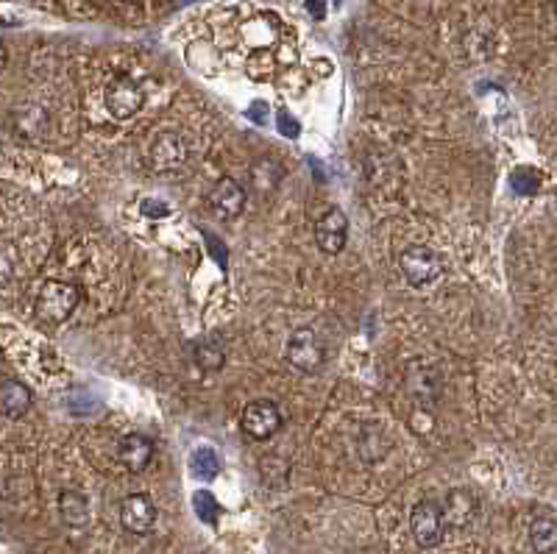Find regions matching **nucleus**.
Segmentation results:
<instances>
[{
  "mask_svg": "<svg viewBox=\"0 0 557 554\" xmlns=\"http://www.w3.org/2000/svg\"><path fill=\"white\" fill-rule=\"evenodd\" d=\"M84 298V290L73 282H59V279H51L39 287L37 296V318L48 326H59L65 323L76 307Z\"/></svg>",
  "mask_w": 557,
  "mask_h": 554,
  "instance_id": "nucleus-1",
  "label": "nucleus"
},
{
  "mask_svg": "<svg viewBox=\"0 0 557 554\" xmlns=\"http://www.w3.org/2000/svg\"><path fill=\"white\" fill-rule=\"evenodd\" d=\"M187 156H190V148L179 131H159L145 148V165L154 173H173V170L184 168Z\"/></svg>",
  "mask_w": 557,
  "mask_h": 554,
  "instance_id": "nucleus-2",
  "label": "nucleus"
},
{
  "mask_svg": "<svg viewBox=\"0 0 557 554\" xmlns=\"http://www.w3.org/2000/svg\"><path fill=\"white\" fill-rule=\"evenodd\" d=\"M287 362L301 374H318L324 368L326 351L321 337L310 326H298L287 337Z\"/></svg>",
  "mask_w": 557,
  "mask_h": 554,
  "instance_id": "nucleus-3",
  "label": "nucleus"
},
{
  "mask_svg": "<svg viewBox=\"0 0 557 554\" xmlns=\"http://www.w3.org/2000/svg\"><path fill=\"white\" fill-rule=\"evenodd\" d=\"M399 268L413 287H427L443 273V257L429 245H407L399 254Z\"/></svg>",
  "mask_w": 557,
  "mask_h": 554,
  "instance_id": "nucleus-4",
  "label": "nucleus"
},
{
  "mask_svg": "<svg viewBox=\"0 0 557 554\" xmlns=\"http://www.w3.org/2000/svg\"><path fill=\"white\" fill-rule=\"evenodd\" d=\"M410 532L413 541L421 549H435L441 546L443 535H446V518H443V504L424 499L413 507L410 513Z\"/></svg>",
  "mask_w": 557,
  "mask_h": 554,
  "instance_id": "nucleus-5",
  "label": "nucleus"
},
{
  "mask_svg": "<svg viewBox=\"0 0 557 554\" xmlns=\"http://www.w3.org/2000/svg\"><path fill=\"white\" fill-rule=\"evenodd\" d=\"M285 424L279 404L271 399H257L246 404V410L240 415V426L251 440H271Z\"/></svg>",
  "mask_w": 557,
  "mask_h": 554,
  "instance_id": "nucleus-6",
  "label": "nucleus"
},
{
  "mask_svg": "<svg viewBox=\"0 0 557 554\" xmlns=\"http://www.w3.org/2000/svg\"><path fill=\"white\" fill-rule=\"evenodd\" d=\"M143 104V87L129 76L115 78V81L109 84V90H106V109H109V115L117 117V120H129V117H134L143 109Z\"/></svg>",
  "mask_w": 557,
  "mask_h": 554,
  "instance_id": "nucleus-7",
  "label": "nucleus"
},
{
  "mask_svg": "<svg viewBox=\"0 0 557 554\" xmlns=\"http://www.w3.org/2000/svg\"><path fill=\"white\" fill-rule=\"evenodd\" d=\"M156 518L159 510L148 493H131L120 502V524L131 535H148L156 527Z\"/></svg>",
  "mask_w": 557,
  "mask_h": 554,
  "instance_id": "nucleus-8",
  "label": "nucleus"
},
{
  "mask_svg": "<svg viewBox=\"0 0 557 554\" xmlns=\"http://www.w3.org/2000/svg\"><path fill=\"white\" fill-rule=\"evenodd\" d=\"M246 201H248L246 187H243L237 179H232V176L218 179V184H215L212 193H209V209L223 220L240 218L243 209H246Z\"/></svg>",
  "mask_w": 557,
  "mask_h": 554,
  "instance_id": "nucleus-9",
  "label": "nucleus"
},
{
  "mask_svg": "<svg viewBox=\"0 0 557 554\" xmlns=\"http://www.w3.org/2000/svg\"><path fill=\"white\" fill-rule=\"evenodd\" d=\"M346 237H349V218L340 207L326 209L315 220V243L324 254H340L346 248Z\"/></svg>",
  "mask_w": 557,
  "mask_h": 554,
  "instance_id": "nucleus-10",
  "label": "nucleus"
},
{
  "mask_svg": "<svg viewBox=\"0 0 557 554\" xmlns=\"http://www.w3.org/2000/svg\"><path fill=\"white\" fill-rule=\"evenodd\" d=\"M117 460L123 463V468H129L131 474H143L154 460V440L145 438L140 432L123 435L117 443Z\"/></svg>",
  "mask_w": 557,
  "mask_h": 554,
  "instance_id": "nucleus-11",
  "label": "nucleus"
},
{
  "mask_svg": "<svg viewBox=\"0 0 557 554\" xmlns=\"http://www.w3.org/2000/svg\"><path fill=\"white\" fill-rule=\"evenodd\" d=\"M480 513V504L474 499V493L466 488H454L446 493L443 499V518H446V527L463 529L471 527V521Z\"/></svg>",
  "mask_w": 557,
  "mask_h": 554,
  "instance_id": "nucleus-12",
  "label": "nucleus"
},
{
  "mask_svg": "<svg viewBox=\"0 0 557 554\" xmlns=\"http://www.w3.org/2000/svg\"><path fill=\"white\" fill-rule=\"evenodd\" d=\"M31 390H28L20 379H3L0 385V407H3V415L6 418H23V415L31 410Z\"/></svg>",
  "mask_w": 557,
  "mask_h": 554,
  "instance_id": "nucleus-13",
  "label": "nucleus"
},
{
  "mask_svg": "<svg viewBox=\"0 0 557 554\" xmlns=\"http://www.w3.org/2000/svg\"><path fill=\"white\" fill-rule=\"evenodd\" d=\"M59 513L65 518L67 527L81 529L90 524V502H87V496L78 493V490L59 493Z\"/></svg>",
  "mask_w": 557,
  "mask_h": 554,
  "instance_id": "nucleus-14",
  "label": "nucleus"
},
{
  "mask_svg": "<svg viewBox=\"0 0 557 554\" xmlns=\"http://www.w3.org/2000/svg\"><path fill=\"white\" fill-rule=\"evenodd\" d=\"M14 120H17V134H23L28 140H39L45 131H48V112L39 109V106H23L14 112Z\"/></svg>",
  "mask_w": 557,
  "mask_h": 554,
  "instance_id": "nucleus-15",
  "label": "nucleus"
},
{
  "mask_svg": "<svg viewBox=\"0 0 557 554\" xmlns=\"http://www.w3.org/2000/svg\"><path fill=\"white\" fill-rule=\"evenodd\" d=\"M530 543L538 554H555L557 552V521L549 516H541L532 521Z\"/></svg>",
  "mask_w": 557,
  "mask_h": 554,
  "instance_id": "nucleus-16",
  "label": "nucleus"
},
{
  "mask_svg": "<svg viewBox=\"0 0 557 554\" xmlns=\"http://www.w3.org/2000/svg\"><path fill=\"white\" fill-rule=\"evenodd\" d=\"M282 176H285V170H282V165H279L276 159H260V162H254V168H251L254 187L262 190V193H271L273 187L282 181Z\"/></svg>",
  "mask_w": 557,
  "mask_h": 554,
  "instance_id": "nucleus-17",
  "label": "nucleus"
},
{
  "mask_svg": "<svg viewBox=\"0 0 557 554\" xmlns=\"http://www.w3.org/2000/svg\"><path fill=\"white\" fill-rule=\"evenodd\" d=\"M223 362H226V354H223V348L218 343H198L195 346V365L201 368V371H207V374H215V371H221Z\"/></svg>",
  "mask_w": 557,
  "mask_h": 554,
  "instance_id": "nucleus-18",
  "label": "nucleus"
},
{
  "mask_svg": "<svg viewBox=\"0 0 557 554\" xmlns=\"http://www.w3.org/2000/svg\"><path fill=\"white\" fill-rule=\"evenodd\" d=\"M190 468H193L195 477L212 479L221 471V460H218V454L212 449H198L193 451V457H190Z\"/></svg>",
  "mask_w": 557,
  "mask_h": 554,
  "instance_id": "nucleus-19",
  "label": "nucleus"
},
{
  "mask_svg": "<svg viewBox=\"0 0 557 554\" xmlns=\"http://www.w3.org/2000/svg\"><path fill=\"white\" fill-rule=\"evenodd\" d=\"M193 507H195V516L201 518L204 524H218V516H221V504L215 502V496L207 493V490H198L193 496Z\"/></svg>",
  "mask_w": 557,
  "mask_h": 554,
  "instance_id": "nucleus-20",
  "label": "nucleus"
},
{
  "mask_svg": "<svg viewBox=\"0 0 557 554\" xmlns=\"http://www.w3.org/2000/svg\"><path fill=\"white\" fill-rule=\"evenodd\" d=\"M510 187H513L519 195H532L535 190H538V179H535L527 168H519L513 176H510Z\"/></svg>",
  "mask_w": 557,
  "mask_h": 554,
  "instance_id": "nucleus-21",
  "label": "nucleus"
},
{
  "mask_svg": "<svg viewBox=\"0 0 557 554\" xmlns=\"http://www.w3.org/2000/svg\"><path fill=\"white\" fill-rule=\"evenodd\" d=\"M140 212H143L145 218L162 220L170 215V207L168 204H162V201H151V198H145L143 204H140Z\"/></svg>",
  "mask_w": 557,
  "mask_h": 554,
  "instance_id": "nucleus-22",
  "label": "nucleus"
},
{
  "mask_svg": "<svg viewBox=\"0 0 557 554\" xmlns=\"http://www.w3.org/2000/svg\"><path fill=\"white\" fill-rule=\"evenodd\" d=\"M279 131H282L285 137H296L298 134L296 117H290L287 112H279Z\"/></svg>",
  "mask_w": 557,
  "mask_h": 554,
  "instance_id": "nucleus-23",
  "label": "nucleus"
},
{
  "mask_svg": "<svg viewBox=\"0 0 557 554\" xmlns=\"http://www.w3.org/2000/svg\"><path fill=\"white\" fill-rule=\"evenodd\" d=\"M312 6L315 17H324V0H307V9Z\"/></svg>",
  "mask_w": 557,
  "mask_h": 554,
  "instance_id": "nucleus-24",
  "label": "nucleus"
},
{
  "mask_svg": "<svg viewBox=\"0 0 557 554\" xmlns=\"http://www.w3.org/2000/svg\"><path fill=\"white\" fill-rule=\"evenodd\" d=\"M555 12H557V0H555Z\"/></svg>",
  "mask_w": 557,
  "mask_h": 554,
  "instance_id": "nucleus-25",
  "label": "nucleus"
},
{
  "mask_svg": "<svg viewBox=\"0 0 557 554\" xmlns=\"http://www.w3.org/2000/svg\"><path fill=\"white\" fill-rule=\"evenodd\" d=\"M123 3H129V0H123Z\"/></svg>",
  "mask_w": 557,
  "mask_h": 554,
  "instance_id": "nucleus-26",
  "label": "nucleus"
}]
</instances>
